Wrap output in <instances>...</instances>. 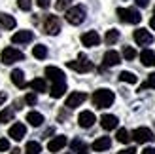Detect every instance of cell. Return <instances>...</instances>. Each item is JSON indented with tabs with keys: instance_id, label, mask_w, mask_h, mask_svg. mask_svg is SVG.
<instances>
[{
	"instance_id": "29",
	"label": "cell",
	"mask_w": 155,
	"mask_h": 154,
	"mask_svg": "<svg viewBox=\"0 0 155 154\" xmlns=\"http://www.w3.org/2000/svg\"><path fill=\"white\" fill-rule=\"evenodd\" d=\"M32 55H34L36 59H45V57H48V48H45V46H42V44H38V46H34Z\"/></svg>"
},
{
	"instance_id": "13",
	"label": "cell",
	"mask_w": 155,
	"mask_h": 154,
	"mask_svg": "<svg viewBox=\"0 0 155 154\" xmlns=\"http://www.w3.org/2000/svg\"><path fill=\"white\" fill-rule=\"evenodd\" d=\"M119 63H121V55H119L117 51L110 50V51L104 53V57H102V65L104 67H115V65H119Z\"/></svg>"
},
{
	"instance_id": "16",
	"label": "cell",
	"mask_w": 155,
	"mask_h": 154,
	"mask_svg": "<svg viewBox=\"0 0 155 154\" xmlns=\"http://www.w3.org/2000/svg\"><path fill=\"white\" fill-rule=\"evenodd\" d=\"M119 124L117 116H114V114H104L102 118H100V126H102L106 131H110V129H115Z\"/></svg>"
},
{
	"instance_id": "3",
	"label": "cell",
	"mask_w": 155,
	"mask_h": 154,
	"mask_svg": "<svg viewBox=\"0 0 155 154\" xmlns=\"http://www.w3.org/2000/svg\"><path fill=\"white\" fill-rule=\"evenodd\" d=\"M117 17L123 23H130V25H138L142 21V15L134 8H117Z\"/></svg>"
},
{
	"instance_id": "27",
	"label": "cell",
	"mask_w": 155,
	"mask_h": 154,
	"mask_svg": "<svg viewBox=\"0 0 155 154\" xmlns=\"http://www.w3.org/2000/svg\"><path fill=\"white\" fill-rule=\"evenodd\" d=\"M13 109H8V107H6V109L4 110H0V124H8V122H12L13 120Z\"/></svg>"
},
{
	"instance_id": "37",
	"label": "cell",
	"mask_w": 155,
	"mask_h": 154,
	"mask_svg": "<svg viewBox=\"0 0 155 154\" xmlns=\"http://www.w3.org/2000/svg\"><path fill=\"white\" fill-rule=\"evenodd\" d=\"M6 150H10V141L0 139V152H6Z\"/></svg>"
},
{
	"instance_id": "41",
	"label": "cell",
	"mask_w": 155,
	"mask_h": 154,
	"mask_svg": "<svg viewBox=\"0 0 155 154\" xmlns=\"http://www.w3.org/2000/svg\"><path fill=\"white\" fill-rule=\"evenodd\" d=\"M142 154H155V149L148 147V149H144V150H142Z\"/></svg>"
},
{
	"instance_id": "25",
	"label": "cell",
	"mask_w": 155,
	"mask_h": 154,
	"mask_svg": "<svg viewBox=\"0 0 155 154\" xmlns=\"http://www.w3.org/2000/svg\"><path fill=\"white\" fill-rule=\"evenodd\" d=\"M0 25H2L4 29H15V19L12 17V15H8V13H0Z\"/></svg>"
},
{
	"instance_id": "26",
	"label": "cell",
	"mask_w": 155,
	"mask_h": 154,
	"mask_svg": "<svg viewBox=\"0 0 155 154\" xmlns=\"http://www.w3.org/2000/svg\"><path fill=\"white\" fill-rule=\"evenodd\" d=\"M104 40H106V44H108V46H114L115 42L119 40V30H115V29H110V30L106 33Z\"/></svg>"
},
{
	"instance_id": "17",
	"label": "cell",
	"mask_w": 155,
	"mask_h": 154,
	"mask_svg": "<svg viewBox=\"0 0 155 154\" xmlns=\"http://www.w3.org/2000/svg\"><path fill=\"white\" fill-rule=\"evenodd\" d=\"M110 147H112V139H110V137H98V139L91 145V149L95 150V152H104Z\"/></svg>"
},
{
	"instance_id": "24",
	"label": "cell",
	"mask_w": 155,
	"mask_h": 154,
	"mask_svg": "<svg viewBox=\"0 0 155 154\" xmlns=\"http://www.w3.org/2000/svg\"><path fill=\"white\" fill-rule=\"evenodd\" d=\"M140 59H142V65H144V67H151V65L155 63V53H153L151 50H144V51L140 53Z\"/></svg>"
},
{
	"instance_id": "42",
	"label": "cell",
	"mask_w": 155,
	"mask_h": 154,
	"mask_svg": "<svg viewBox=\"0 0 155 154\" xmlns=\"http://www.w3.org/2000/svg\"><path fill=\"white\" fill-rule=\"evenodd\" d=\"M150 27H151V29H155V17H151V19H150Z\"/></svg>"
},
{
	"instance_id": "31",
	"label": "cell",
	"mask_w": 155,
	"mask_h": 154,
	"mask_svg": "<svg viewBox=\"0 0 155 154\" xmlns=\"http://www.w3.org/2000/svg\"><path fill=\"white\" fill-rule=\"evenodd\" d=\"M115 137H117V141H119V143H125V145H127V143H129L130 139H133V137L129 135V131H127L125 128H121V129H117V135H115Z\"/></svg>"
},
{
	"instance_id": "18",
	"label": "cell",
	"mask_w": 155,
	"mask_h": 154,
	"mask_svg": "<svg viewBox=\"0 0 155 154\" xmlns=\"http://www.w3.org/2000/svg\"><path fill=\"white\" fill-rule=\"evenodd\" d=\"M45 76H48L51 82H63L64 80V72L57 67H48L45 68Z\"/></svg>"
},
{
	"instance_id": "14",
	"label": "cell",
	"mask_w": 155,
	"mask_h": 154,
	"mask_svg": "<svg viewBox=\"0 0 155 154\" xmlns=\"http://www.w3.org/2000/svg\"><path fill=\"white\" fill-rule=\"evenodd\" d=\"M32 30H19V33H15L12 36V42L13 44H28V42H32Z\"/></svg>"
},
{
	"instance_id": "21",
	"label": "cell",
	"mask_w": 155,
	"mask_h": 154,
	"mask_svg": "<svg viewBox=\"0 0 155 154\" xmlns=\"http://www.w3.org/2000/svg\"><path fill=\"white\" fill-rule=\"evenodd\" d=\"M70 149H72V154H87L89 152V147L81 139H74L70 143Z\"/></svg>"
},
{
	"instance_id": "30",
	"label": "cell",
	"mask_w": 155,
	"mask_h": 154,
	"mask_svg": "<svg viewBox=\"0 0 155 154\" xmlns=\"http://www.w3.org/2000/svg\"><path fill=\"white\" fill-rule=\"evenodd\" d=\"M119 80L121 82H127V84H136L138 82V76H134L133 72H129V71H123L119 74Z\"/></svg>"
},
{
	"instance_id": "6",
	"label": "cell",
	"mask_w": 155,
	"mask_h": 154,
	"mask_svg": "<svg viewBox=\"0 0 155 154\" xmlns=\"http://www.w3.org/2000/svg\"><path fill=\"white\" fill-rule=\"evenodd\" d=\"M44 30H45V34H49V36H55L61 33V19L57 17V15H48L44 21Z\"/></svg>"
},
{
	"instance_id": "22",
	"label": "cell",
	"mask_w": 155,
	"mask_h": 154,
	"mask_svg": "<svg viewBox=\"0 0 155 154\" xmlns=\"http://www.w3.org/2000/svg\"><path fill=\"white\" fill-rule=\"evenodd\" d=\"M27 122H28L32 128H38V126L44 124V116H42L40 112H28V114H27Z\"/></svg>"
},
{
	"instance_id": "43",
	"label": "cell",
	"mask_w": 155,
	"mask_h": 154,
	"mask_svg": "<svg viewBox=\"0 0 155 154\" xmlns=\"http://www.w3.org/2000/svg\"><path fill=\"white\" fill-rule=\"evenodd\" d=\"M12 154H23V152H21L19 149H13V150H12Z\"/></svg>"
},
{
	"instance_id": "15",
	"label": "cell",
	"mask_w": 155,
	"mask_h": 154,
	"mask_svg": "<svg viewBox=\"0 0 155 154\" xmlns=\"http://www.w3.org/2000/svg\"><path fill=\"white\" fill-rule=\"evenodd\" d=\"M25 135H27V128H25V124H21V122H17V124H13L10 128V137H12V139L21 141Z\"/></svg>"
},
{
	"instance_id": "35",
	"label": "cell",
	"mask_w": 155,
	"mask_h": 154,
	"mask_svg": "<svg viewBox=\"0 0 155 154\" xmlns=\"http://www.w3.org/2000/svg\"><path fill=\"white\" fill-rule=\"evenodd\" d=\"M36 101H38V95L34 93V91H30V93L25 95V103L27 105H36Z\"/></svg>"
},
{
	"instance_id": "38",
	"label": "cell",
	"mask_w": 155,
	"mask_h": 154,
	"mask_svg": "<svg viewBox=\"0 0 155 154\" xmlns=\"http://www.w3.org/2000/svg\"><path fill=\"white\" fill-rule=\"evenodd\" d=\"M36 4H38V8H42V10H45V8H49L51 0H36Z\"/></svg>"
},
{
	"instance_id": "46",
	"label": "cell",
	"mask_w": 155,
	"mask_h": 154,
	"mask_svg": "<svg viewBox=\"0 0 155 154\" xmlns=\"http://www.w3.org/2000/svg\"><path fill=\"white\" fill-rule=\"evenodd\" d=\"M153 65H155V63H153Z\"/></svg>"
},
{
	"instance_id": "28",
	"label": "cell",
	"mask_w": 155,
	"mask_h": 154,
	"mask_svg": "<svg viewBox=\"0 0 155 154\" xmlns=\"http://www.w3.org/2000/svg\"><path fill=\"white\" fill-rule=\"evenodd\" d=\"M40 152H42L40 143H36V141H28V143H27V147H25V154H40Z\"/></svg>"
},
{
	"instance_id": "32",
	"label": "cell",
	"mask_w": 155,
	"mask_h": 154,
	"mask_svg": "<svg viewBox=\"0 0 155 154\" xmlns=\"http://www.w3.org/2000/svg\"><path fill=\"white\" fill-rule=\"evenodd\" d=\"M123 57H125L127 61H133L136 57V50L130 48V46H125V48H123Z\"/></svg>"
},
{
	"instance_id": "4",
	"label": "cell",
	"mask_w": 155,
	"mask_h": 154,
	"mask_svg": "<svg viewBox=\"0 0 155 154\" xmlns=\"http://www.w3.org/2000/svg\"><path fill=\"white\" fill-rule=\"evenodd\" d=\"M0 59H2L4 65H12V63H17V61H23V59H25V53L19 51L17 48H4Z\"/></svg>"
},
{
	"instance_id": "19",
	"label": "cell",
	"mask_w": 155,
	"mask_h": 154,
	"mask_svg": "<svg viewBox=\"0 0 155 154\" xmlns=\"http://www.w3.org/2000/svg\"><path fill=\"white\" fill-rule=\"evenodd\" d=\"M10 78H12V82H13L17 88H25V86H27V82H25V72H23L21 68H15V71H12Z\"/></svg>"
},
{
	"instance_id": "34",
	"label": "cell",
	"mask_w": 155,
	"mask_h": 154,
	"mask_svg": "<svg viewBox=\"0 0 155 154\" xmlns=\"http://www.w3.org/2000/svg\"><path fill=\"white\" fill-rule=\"evenodd\" d=\"M17 6L23 12H28L30 8H32V0H17Z\"/></svg>"
},
{
	"instance_id": "40",
	"label": "cell",
	"mask_w": 155,
	"mask_h": 154,
	"mask_svg": "<svg viewBox=\"0 0 155 154\" xmlns=\"http://www.w3.org/2000/svg\"><path fill=\"white\" fill-rule=\"evenodd\" d=\"M136 6H140V8H146V6H148V0H136Z\"/></svg>"
},
{
	"instance_id": "8",
	"label": "cell",
	"mask_w": 155,
	"mask_h": 154,
	"mask_svg": "<svg viewBox=\"0 0 155 154\" xmlns=\"http://www.w3.org/2000/svg\"><path fill=\"white\" fill-rule=\"evenodd\" d=\"M133 36H134V42L138 46H150V44H153V36H151L150 30H146V29H136Z\"/></svg>"
},
{
	"instance_id": "36",
	"label": "cell",
	"mask_w": 155,
	"mask_h": 154,
	"mask_svg": "<svg viewBox=\"0 0 155 154\" xmlns=\"http://www.w3.org/2000/svg\"><path fill=\"white\" fill-rule=\"evenodd\" d=\"M144 88H155V72H151V74L148 76V82L142 84V88H140V89H144Z\"/></svg>"
},
{
	"instance_id": "11",
	"label": "cell",
	"mask_w": 155,
	"mask_h": 154,
	"mask_svg": "<svg viewBox=\"0 0 155 154\" xmlns=\"http://www.w3.org/2000/svg\"><path fill=\"white\" fill-rule=\"evenodd\" d=\"M78 122H80L81 128L89 129V128H93V124L97 122V118H95V114H93L91 110H83V112H80V116H78Z\"/></svg>"
},
{
	"instance_id": "1",
	"label": "cell",
	"mask_w": 155,
	"mask_h": 154,
	"mask_svg": "<svg viewBox=\"0 0 155 154\" xmlns=\"http://www.w3.org/2000/svg\"><path fill=\"white\" fill-rule=\"evenodd\" d=\"M114 99H115L114 91L102 88V89H97L95 93H93V105H95L97 109H108V107H112Z\"/></svg>"
},
{
	"instance_id": "12",
	"label": "cell",
	"mask_w": 155,
	"mask_h": 154,
	"mask_svg": "<svg viewBox=\"0 0 155 154\" xmlns=\"http://www.w3.org/2000/svg\"><path fill=\"white\" fill-rule=\"evenodd\" d=\"M66 143H68V139L64 135H57L48 143V149H49V152H59V150H63L66 147Z\"/></svg>"
},
{
	"instance_id": "2",
	"label": "cell",
	"mask_w": 155,
	"mask_h": 154,
	"mask_svg": "<svg viewBox=\"0 0 155 154\" xmlns=\"http://www.w3.org/2000/svg\"><path fill=\"white\" fill-rule=\"evenodd\" d=\"M66 21L70 23V25H81L85 21V8L81 4H76V6H70L66 10Z\"/></svg>"
},
{
	"instance_id": "5",
	"label": "cell",
	"mask_w": 155,
	"mask_h": 154,
	"mask_svg": "<svg viewBox=\"0 0 155 154\" xmlns=\"http://www.w3.org/2000/svg\"><path fill=\"white\" fill-rule=\"evenodd\" d=\"M68 68H72V71H76V72H89V71H93V63L83 55V53H80V57H78L76 61H68Z\"/></svg>"
},
{
	"instance_id": "39",
	"label": "cell",
	"mask_w": 155,
	"mask_h": 154,
	"mask_svg": "<svg viewBox=\"0 0 155 154\" xmlns=\"http://www.w3.org/2000/svg\"><path fill=\"white\" fill-rule=\"evenodd\" d=\"M136 152V149L134 147H129V149H123V150H119L117 154H134Z\"/></svg>"
},
{
	"instance_id": "20",
	"label": "cell",
	"mask_w": 155,
	"mask_h": 154,
	"mask_svg": "<svg viewBox=\"0 0 155 154\" xmlns=\"http://www.w3.org/2000/svg\"><path fill=\"white\" fill-rule=\"evenodd\" d=\"M64 91H66V82H53V86H51V97L53 99H59V97H63L64 95Z\"/></svg>"
},
{
	"instance_id": "23",
	"label": "cell",
	"mask_w": 155,
	"mask_h": 154,
	"mask_svg": "<svg viewBox=\"0 0 155 154\" xmlns=\"http://www.w3.org/2000/svg\"><path fill=\"white\" fill-rule=\"evenodd\" d=\"M28 86H30V89H32L34 93H42V91L48 89V86H45V80H44V78H34L32 82L28 84Z\"/></svg>"
},
{
	"instance_id": "7",
	"label": "cell",
	"mask_w": 155,
	"mask_h": 154,
	"mask_svg": "<svg viewBox=\"0 0 155 154\" xmlns=\"http://www.w3.org/2000/svg\"><path fill=\"white\" fill-rule=\"evenodd\" d=\"M130 137H133L136 143H151L155 139V135H153V131L150 128H136Z\"/></svg>"
},
{
	"instance_id": "10",
	"label": "cell",
	"mask_w": 155,
	"mask_h": 154,
	"mask_svg": "<svg viewBox=\"0 0 155 154\" xmlns=\"http://www.w3.org/2000/svg\"><path fill=\"white\" fill-rule=\"evenodd\" d=\"M81 44L87 46V48H95V46L100 44V36L97 30H87V33L81 34Z\"/></svg>"
},
{
	"instance_id": "45",
	"label": "cell",
	"mask_w": 155,
	"mask_h": 154,
	"mask_svg": "<svg viewBox=\"0 0 155 154\" xmlns=\"http://www.w3.org/2000/svg\"><path fill=\"white\" fill-rule=\"evenodd\" d=\"M70 154H72V152H70Z\"/></svg>"
},
{
	"instance_id": "33",
	"label": "cell",
	"mask_w": 155,
	"mask_h": 154,
	"mask_svg": "<svg viewBox=\"0 0 155 154\" xmlns=\"http://www.w3.org/2000/svg\"><path fill=\"white\" fill-rule=\"evenodd\" d=\"M70 4H72V0H57L55 2V8L59 12H63V10H68L70 8Z\"/></svg>"
},
{
	"instance_id": "44",
	"label": "cell",
	"mask_w": 155,
	"mask_h": 154,
	"mask_svg": "<svg viewBox=\"0 0 155 154\" xmlns=\"http://www.w3.org/2000/svg\"><path fill=\"white\" fill-rule=\"evenodd\" d=\"M153 13H155V8H153ZM153 17H155V15H153Z\"/></svg>"
},
{
	"instance_id": "9",
	"label": "cell",
	"mask_w": 155,
	"mask_h": 154,
	"mask_svg": "<svg viewBox=\"0 0 155 154\" xmlns=\"http://www.w3.org/2000/svg\"><path fill=\"white\" fill-rule=\"evenodd\" d=\"M85 99H87V93H83V91H72V93L66 97V109H76Z\"/></svg>"
}]
</instances>
